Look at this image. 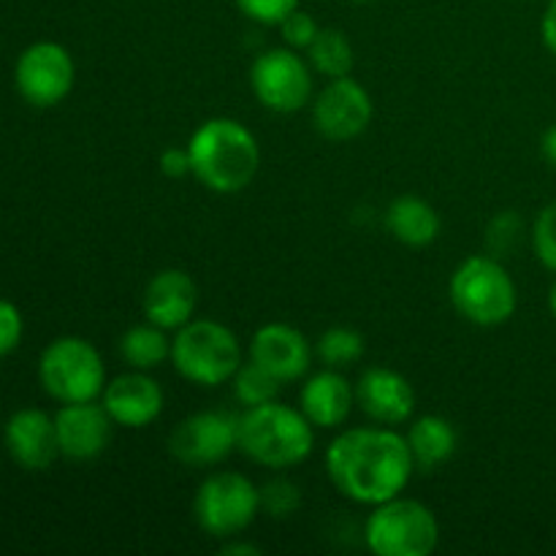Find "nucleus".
Instances as JSON below:
<instances>
[{"label": "nucleus", "instance_id": "f257e3e1", "mask_svg": "<svg viewBox=\"0 0 556 556\" xmlns=\"http://www.w3.org/2000/svg\"><path fill=\"white\" fill-rule=\"evenodd\" d=\"M416 462L405 434L391 427H353L337 434L326 448V472L337 492L358 505L400 497L410 483Z\"/></svg>", "mask_w": 556, "mask_h": 556}, {"label": "nucleus", "instance_id": "f03ea898", "mask_svg": "<svg viewBox=\"0 0 556 556\" xmlns=\"http://www.w3.org/2000/svg\"><path fill=\"white\" fill-rule=\"evenodd\" d=\"M190 174L206 190L220 195L239 193L255 179L261 166L258 139L248 125L231 117H212L188 141Z\"/></svg>", "mask_w": 556, "mask_h": 556}, {"label": "nucleus", "instance_id": "7ed1b4c3", "mask_svg": "<svg viewBox=\"0 0 556 556\" xmlns=\"http://www.w3.org/2000/svg\"><path fill=\"white\" fill-rule=\"evenodd\" d=\"M315 448V427L299 407L280 400L244 407L239 416V451L266 470H288L309 459Z\"/></svg>", "mask_w": 556, "mask_h": 556}, {"label": "nucleus", "instance_id": "20e7f679", "mask_svg": "<svg viewBox=\"0 0 556 556\" xmlns=\"http://www.w3.org/2000/svg\"><path fill=\"white\" fill-rule=\"evenodd\" d=\"M172 364L188 383L215 389L231 383L242 367V345L220 320L193 318L174 334Z\"/></svg>", "mask_w": 556, "mask_h": 556}, {"label": "nucleus", "instance_id": "39448f33", "mask_svg": "<svg viewBox=\"0 0 556 556\" xmlns=\"http://www.w3.org/2000/svg\"><path fill=\"white\" fill-rule=\"evenodd\" d=\"M448 293L456 313L483 329L508 324L519 304L514 277L494 255H472L462 261L451 275Z\"/></svg>", "mask_w": 556, "mask_h": 556}, {"label": "nucleus", "instance_id": "423d86ee", "mask_svg": "<svg viewBox=\"0 0 556 556\" xmlns=\"http://www.w3.org/2000/svg\"><path fill=\"white\" fill-rule=\"evenodd\" d=\"M38 380L60 405L92 402L106 389V364L85 337H58L38 358Z\"/></svg>", "mask_w": 556, "mask_h": 556}, {"label": "nucleus", "instance_id": "0eeeda50", "mask_svg": "<svg viewBox=\"0 0 556 556\" xmlns=\"http://www.w3.org/2000/svg\"><path fill=\"white\" fill-rule=\"evenodd\" d=\"M438 516L402 494L375 505L364 525V543L375 556H427L438 548Z\"/></svg>", "mask_w": 556, "mask_h": 556}, {"label": "nucleus", "instance_id": "6e6552de", "mask_svg": "<svg viewBox=\"0 0 556 556\" xmlns=\"http://www.w3.org/2000/svg\"><path fill=\"white\" fill-rule=\"evenodd\" d=\"M261 514L258 486L242 472H212L193 500V516L206 535L233 541Z\"/></svg>", "mask_w": 556, "mask_h": 556}, {"label": "nucleus", "instance_id": "1a4fd4ad", "mask_svg": "<svg viewBox=\"0 0 556 556\" xmlns=\"http://www.w3.org/2000/svg\"><path fill=\"white\" fill-rule=\"evenodd\" d=\"M250 87L261 106L293 114L313 101V65L291 47L266 49L250 65Z\"/></svg>", "mask_w": 556, "mask_h": 556}, {"label": "nucleus", "instance_id": "9d476101", "mask_svg": "<svg viewBox=\"0 0 556 556\" xmlns=\"http://www.w3.org/2000/svg\"><path fill=\"white\" fill-rule=\"evenodd\" d=\"M74 58L63 43L36 41L16 58L14 81L20 96L30 106H58L74 90Z\"/></svg>", "mask_w": 556, "mask_h": 556}, {"label": "nucleus", "instance_id": "9b49d317", "mask_svg": "<svg viewBox=\"0 0 556 556\" xmlns=\"http://www.w3.org/2000/svg\"><path fill=\"white\" fill-rule=\"evenodd\" d=\"M239 448V416L226 410H201L177 424L168 438L174 459L188 467H212Z\"/></svg>", "mask_w": 556, "mask_h": 556}, {"label": "nucleus", "instance_id": "f8f14e48", "mask_svg": "<svg viewBox=\"0 0 556 556\" xmlns=\"http://www.w3.org/2000/svg\"><path fill=\"white\" fill-rule=\"evenodd\" d=\"M372 98L367 87L353 76L329 79V85L313 98V125L324 139L351 141L372 123Z\"/></svg>", "mask_w": 556, "mask_h": 556}, {"label": "nucleus", "instance_id": "ddd939ff", "mask_svg": "<svg viewBox=\"0 0 556 556\" xmlns=\"http://www.w3.org/2000/svg\"><path fill=\"white\" fill-rule=\"evenodd\" d=\"M60 456L74 462L98 459L112 443L114 421L106 407L92 402H71L54 413Z\"/></svg>", "mask_w": 556, "mask_h": 556}, {"label": "nucleus", "instance_id": "4468645a", "mask_svg": "<svg viewBox=\"0 0 556 556\" xmlns=\"http://www.w3.org/2000/svg\"><path fill=\"white\" fill-rule=\"evenodd\" d=\"M250 362L269 369L280 383H293L304 378L313 364L315 348L307 337L288 324H266L250 340Z\"/></svg>", "mask_w": 556, "mask_h": 556}, {"label": "nucleus", "instance_id": "2eb2a0df", "mask_svg": "<svg viewBox=\"0 0 556 556\" xmlns=\"http://www.w3.org/2000/svg\"><path fill=\"white\" fill-rule=\"evenodd\" d=\"M163 402L166 400L161 383L141 369L109 380L101 394V405L106 407L112 421L125 429L150 427L163 413Z\"/></svg>", "mask_w": 556, "mask_h": 556}, {"label": "nucleus", "instance_id": "dca6fc26", "mask_svg": "<svg viewBox=\"0 0 556 556\" xmlns=\"http://www.w3.org/2000/svg\"><path fill=\"white\" fill-rule=\"evenodd\" d=\"M3 443L11 459L30 472H41L60 456L54 418L38 407H22L5 421Z\"/></svg>", "mask_w": 556, "mask_h": 556}, {"label": "nucleus", "instance_id": "f3484780", "mask_svg": "<svg viewBox=\"0 0 556 556\" xmlns=\"http://www.w3.org/2000/svg\"><path fill=\"white\" fill-rule=\"evenodd\" d=\"M356 405L375 424L400 427V424L410 421L413 410H416V391L405 375L386 367H372L358 378Z\"/></svg>", "mask_w": 556, "mask_h": 556}, {"label": "nucleus", "instance_id": "a211bd4d", "mask_svg": "<svg viewBox=\"0 0 556 556\" xmlns=\"http://www.w3.org/2000/svg\"><path fill=\"white\" fill-rule=\"evenodd\" d=\"M195 304H199V286L182 269L157 271L147 282L144 299H141L144 318L166 331H177L188 320H193Z\"/></svg>", "mask_w": 556, "mask_h": 556}, {"label": "nucleus", "instance_id": "6ab92c4d", "mask_svg": "<svg viewBox=\"0 0 556 556\" xmlns=\"http://www.w3.org/2000/svg\"><path fill=\"white\" fill-rule=\"evenodd\" d=\"M356 405V386L348 383L340 369H320L304 380L299 391V410L315 429H340Z\"/></svg>", "mask_w": 556, "mask_h": 556}, {"label": "nucleus", "instance_id": "aec40b11", "mask_svg": "<svg viewBox=\"0 0 556 556\" xmlns=\"http://www.w3.org/2000/svg\"><path fill=\"white\" fill-rule=\"evenodd\" d=\"M416 470L432 472L456 454L459 434L454 424L443 416H421L410 424L405 434Z\"/></svg>", "mask_w": 556, "mask_h": 556}, {"label": "nucleus", "instance_id": "412c9836", "mask_svg": "<svg viewBox=\"0 0 556 556\" xmlns=\"http://www.w3.org/2000/svg\"><path fill=\"white\" fill-rule=\"evenodd\" d=\"M386 226L391 237L407 248H427L440 237V215L429 201L418 195H400L391 201Z\"/></svg>", "mask_w": 556, "mask_h": 556}, {"label": "nucleus", "instance_id": "4be33fe9", "mask_svg": "<svg viewBox=\"0 0 556 556\" xmlns=\"http://www.w3.org/2000/svg\"><path fill=\"white\" fill-rule=\"evenodd\" d=\"M119 356L128 367L150 372V369L161 367L163 362L172 358V340H168L166 329L155 324H139L130 326L123 337H119Z\"/></svg>", "mask_w": 556, "mask_h": 556}, {"label": "nucleus", "instance_id": "5701e85b", "mask_svg": "<svg viewBox=\"0 0 556 556\" xmlns=\"http://www.w3.org/2000/svg\"><path fill=\"white\" fill-rule=\"evenodd\" d=\"M307 63L313 65L315 74L326 76V79L351 76L353 47L345 33L337 30V27H324L307 47Z\"/></svg>", "mask_w": 556, "mask_h": 556}, {"label": "nucleus", "instance_id": "b1692460", "mask_svg": "<svg viewBox=\"0 0 556 556\" xmlns=\"http://www.w3.org/2000/svg\"><path fill=\"white\" fill-rule=\"evenodd\" d=\"M315 356L324 362V367L345 369L364 356L362 331L351 326H331L315 342Z\"/></svg>", "mask_w": 556, "mask_h": 556}, {"label": "nucleus", "instance_id": "393cba45", "mask_svg": "<svg viewBox=\"0 0 556 556\" xmlns=\"http://www.w3.org/2000/svg\"><path fill=\"white\" fill-rule=\"evenodd\" d=\"M231 386L239 405L255 407V405H266V402H275L277 394H280L282 383L269 372V369L261 367V364L242 362V367H239L237 375L231 378Z\"/></svg>", "mask_w": 556, "mask_h": 556}, {"label": "nucleus", "instance_id": "a878e982", "mask_svg": "<svg viewBox=\"0 0 556 556\" xmlns=\"http://www.w3.org/2000/svg\"><path fill=\"white\" fill-rule=\"evenodd\" d=\"M261 494V510L269 519H291L299 508H302V489L291 481V478H271L258 489Z\"/></svg>", "mask_w": 556, "mask_h": 556}, {"label": "nucleus", "instance_id": "bb28decb", "mask_svg": "<svg viewBox=\"0 0 556 556\" xmlns=\"http://www.w3.org/2000/svg\"><path fill=\"white\" fill-rule=\"evenodd\" d=\"M530 239L535 258L556 275V201H552V204H546L538 212L535 223H532Z\"/></svg>", "mask_w": 556, "mask_h": 556}, {"label": "nucleus", "instance_id": "cd10ccee", "mask_svg": "<svg viewBox=\"0 0 556 556\" xmlns=\"http://www.w3.org/2000/svg\"><path fill=\"white\" fill-rule=\"evenodd\" d=\"M521 231H525V223H521V217L516 215V212H500V215L489 223L486 231V244L489 250H492L494 258L508 255L510 250L521 242Z\"/></svg>", "mask_w": 556, "mask_h": 556}, {"label": "nucleus", "instance_id": "c85d7f7f", "mask_svg": "<svg viewBox=\"0 0 556 556\" xmlns=\"http://www.w3.org/2000/svg\"><path fill=\"white\" fill-rule=\"evenodd\" d=\"M233 3L248 20L258 25H280L291 11L299 9L302 0H233Z\"/></svg>", "mask_w": 556, "mask_h": 556}, {"label": "nucleus", "instance_id": "c756f323", "mask_svg": "<svg viewBox=\"0 0 556 556\" xmlns=\"http://www.w3.org/2000/svg\"><path fill=\"white\" fill-rule=\"evenodd\" d=\"M277 27H280L282 33V41H286L291 49H307L309 43L315 41V36L320 33L318 22L313 20V14H307V11L302 9L291 11V14H288Z\"/></svg>", "mask_w": 556, "mask_h": 556}, {"label": "nucleus", "instance_id": "7c9ffc66", "mask_svg": "<svg viewBox=\"0 0 556 556\" xmlns=\"http://www.w3.org/2000/svg\"><path fill=\"white\" fill-rule=\"evenodd\" d=\"M22 331H25V320H22L20 307L9 299H0V358L20 348Z\"/></svg>", "mask_w": 556, "mask_h": 556}, {"label": "nucleus", "instance_id": "2f4dec72", "mask_svg": "<svg viewBox=\"0 0 556 556\" xmlns=\"http://www.w3.org/2000/svg\"><path fill=\"white\" fill-rule=\"evenodd\" d=\"M161 172L172 179H182L190 174L188 147H168L161 155Z\"/></svg>", "mask_w": 556, "mask_h": 556}, {"label": "nucleus", "instance_id": "473e14b6", "mask_svg": "<svg viewBox=\"0 0 556 556\" xmlns=\"http://www.w3.org/2000/svg\"><path fill=\"white\" fill-rule=\"evenodd\" d=\"M541 38H543V47H546L556 58V0H548L546 11H543Z\"/></svg>", "mask_w": 556, "mask_h": 556}, {"label": "nucleus", "instance_id": "72a5a7b5", "mask_svg": "<svg viewBox=\"0 0 556 556\" xmlns=\"http://www.w3.org/2000/svg\"><path fill=\"white\" fill-rule=\"evenodd\" d=\"M541 152H543V157H546V163H552V166L556 168V125H552V128L543 134Z\"/></svg>", "mask_w": 556, "mask_h": 556}, {"label": "nucleus", "instance_id": "f704fd0d", "mask_svg": "<svg viewBox=\"0 0 556 556\" xmlns=\"http://www.w3.org/2000/svg\"><path fill=\"white\" fill-rule=\"evenodd\" d=\"M223 554H237V556H258L261 548L253 546V543H228V546H223Z\"/></svg>", "mask_w": 556, "mask_h": 556}, {"label": "nucleus", "instance_id": "c9c22d12", "mask_svg": "<svg viewBox=\"0 0 556 556\" xmlns=\"http://www.w3.org/2000/svg\"><path fill=\"white\" fill-rule=\"evenodd\" d=\"M548 309H552V315L556 318V280H554L552 291H548Z\"/></svg>", "mask_w": 556, "mask_h": 556}, {"label": "nucleus", "instance_id": "e433bc0d", "mask_svg": "<svg viewBox=\"0 0 556 556\" xmlns=\"http://www.w3.org/2000/svg\"><path fill=\"white\" fill-rule=\"evenodd\" d=\"M351 3H375V0H351Z\"/></svg>", "mask_w": 556, "mask_h": 556}]
</instances>
